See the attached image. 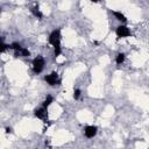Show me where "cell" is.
<instances>
[{
  "label": "cell",
  "instance_id": "cell-1",
  "mask_svg": "<svg viewBox=\"0 0 149 149\" xmlns=\"http://www.w3.org/2000/svg\"><path fill=\"white\" fill-rule=\"evenodd\" d=\"M49 43L55 48V57H58L62 52V49H61V29H55L50 34Z\"/></svg>",
  "mask_w": 149,
  "mask_h": 149
},
{
  "label": "cell",
  "instance_id": "cell-2",
  "mask_svg": "<svg viewBox=\"0 0 149 149\" xmlns=\"http://www.w3.org/2000/svg\"><path fill=\"white\" fill-rule=\"evenodd\" d=\"M43 66H44V58H43L42 56L35 57L34 61H33V70H34V72H35V73L42 72Z\"/></svg>",
  "mask_w": 149,
  "mask_h": 149
},
{
  "label": "cell",
  "instance_id": "cell-3",
  "mask_svg": "<svg viewBox=\"0 0 149 149\" xmlns=\"http://www.w3.org/2000/svg\"><path fill=\"white\" fill-rule=\"evenodd\" d=\"M115 33H116V36H118L119 38L130 36V30H129V28H128V27H126V26H122V24H121V26H119V27H116Z\"/></svg>",
  "mask_w": 149,
  "mask_h": 149
},
{
  "label": "cell",
  "instance_id": "cell-4",
  "mask_svg": "<svg viewBox=\"0 0 149 149\" xmlns=\"http://www.w3.org/2000/svg\"><path fill=\"white\" fill-rule=\"evenodd\" d=\"M34 114H35V116L36 118H38V119H41V120H43L44 122H47L48 121V111H47V108L45 107H41V108H36L35 109V112H34Z\"/></svg>",
  "mask_w": 149,
  "mask_h": 149
},
{
  "label": "cell",
  "instance_id": "cell-5",
  "mask_svg": "<svg viewBox=\"0 0 149 149\" xmlns=\"http://www.w3.org/2000/svg\"><path fill=\"white\" fill-rule=\"evenodd\" d=\"M44 80H45L49 85H51V86H54V85H56V84H58V83H59V79H58V74H57V72H51V73L47 74V76L44 77Z\"/></svg>",
  "mask_w": 149,
  "mask_h": 149
},
{
  "label": "cell",
  "instance_id": "cell-6",
  "mask_svg": "<svg viewBox=\"0 0 149 149\" xmlns=\"http://www.w3.org/2000/svg\"><path fill=\"white\" fill-rule=\"evenodd\" d=\"M97 130H98V128L95 126H86L84 129V135L87 139H92L97 134Z\"/></svg>",
  "mask_w": 149,
  "mask_h": 149
},
{
  "label": "cell",
  "instance_id": "cell-7",
  "mask_svg": "<svg viewBox=\"0 0 149 149\" xmlns=\"http://www.w3.org/2000/svg\"><path fill=\"white\" fill-rule=\"evenodd\" d=\"M29 55H30V52L26 48H21L19 51H15V57H28Z\"/></svg>",
  "mask_w": 149,
  "mask_h": 149
},
{
  "label": "cell",
  "instance_id": "cell-8",
  "mask_svg": "<svg viewBox=\"0 0 149 149\" xmlns=\"http://www.w3.org/2000/svg\"><path fill=\"white\" fill-rule=\"evenodd\" d=\"M30 12L34 14V16H36L37 19H42L43 17V14H42V12L40 10V8H38V6H34V7H31L30 8Z\"/></svg>",
  "mask_w": 149,
  "mask_h": 149
},
{
  "label": "cell",
  "instance_id": "cell-9",
  "mask_svg": "<svg viewBox=\"0 0 149 149\" xmlns=\"http://www.w3.org/2000/svg\"><path fill=\"white\" fill-rule=\"evenodd\" d=\"M113 15L116 17V20H119V21H121V22H126V21H127L126 16H125L121 12H113Z\"/></svg>",
  "mask_w": 149,
  "mask_h": 149
},
{
  "label": "cell",
  "instance_id": "cell-10",
  "mask_svg": "<svg viewBox=\"0 0 149 149\" xmlns=\"http://www.w3.org/2000/svg\"><path fill=\"white\" fill-rule=\"evenodd\" d=\"M54 101V98L51 97V95H47V98H45V100L43 101V107H45V108H48L50 105H51V102Z\"/></svg>",
  "mask_w": 149,
  "mask_h": 149
},
{
  "label": "cell",
  "instance_id": "cell-11",
  "mask_svg": "<svg viewBox=\"0 0 149 149\" xmlns=\"http://www.w3.org/2000/svg\"><path fill=\"white\" fill-rule=\"evenodd\" d=\"M125 61V54H118L116 55V58H115V62H116V64H121L122 62Z\"/></svg>",
  "mask_w": 149,
  "mask_h": 149
},
{
  "label": "cell",
  "instance_id": "cell-12",
  "mask_svg": "<svg viewBox=\"0 0 149 149\" xmlns=\"http://www.w3.org/2000/svg\"><path fill=\"white\" fill-rule=\"evenodd\" d=\"M21 48H22V47H21L19 43H12V44L9 45V49H13L14 51H19Z\"/></svg>",
  "mask_w": 149,
  "mask_h": 149
},
{
  "label": "cell",
  "instance_id": "cell-13",
  "mask_svg": "<svg viewBox=\"0 0 149 149\" xmlns=\"http://www.w3.org/2000/svg\"><path fill=\"white\" fill-rule=\"evenodd\" d=\"M79 97H80V90H74V92H73V98L77 100V99H79Z\"/></svg>",
  "mask_w": 149,
  "mask_h": 149
},
{
  "label": "cell",
  "instance_id": "cell-14",
  "mask_svg": "<svg viewBox=\"0 0 149 149\" xmlns=\"http://www.w3.org/2000/svg\"><path fill=\"white\" fill-rule=\"evenodd\" d=\"M7 48H9V45H7V44H5V43L2 42V43H1V52H3Z\"/></svg>",
  "mask_w": 149,
  "mask_h": 149
},
{
  "label": "cell",
  "instance_id": "cell-15",
  "mask_svg": "<svg viewBox=\"0 0 149 149\" xmlns=\"http://www.w3.org/2000/svg\"><path fill=\"white\" fill-rule=\"evenodd\" d=\"M6 133H12V128H6Z\"/></svg>",
  "mask_w": 149,
  "mask_h": 149
}]
</instances>
